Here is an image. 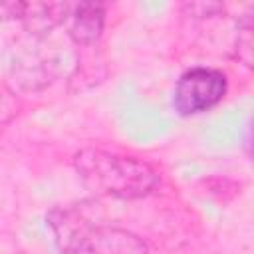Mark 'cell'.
<instances>
[{
  "label": "cell",
  "mask_w": 254,
  "mask_h": 254,
  "mask_svg": "<svg viewBox=\"0 0 254 254\" xmlns=\"http://www.w3.org/2000/svg\"><path fill=\"white\" fill-rule=\"evenodd\" d=\"M73 167L91 190L117 198H141L159 185V175L147 161L115 151L81 149Z\"/></svg>",
  "instance_id": "cell-1"
},
{
  "label": "cell",
  "mask_w": 254,
  "mask_h": 254,
  "mask_svg": "<svg viewBox=\"0 0 254 254\" xmlns=\"http://www.w3.org/2000/svg\"><path fill=\"white\" fill-rule=\"evenodd\" d=\"M56 240L69 254H147L145 244L117 228L99 226L75 208H56L48 216Z\"/></svg>",
  "instance_id": "cell-2"
},
{
  "label": "cell",
  "mask_w": 254,
  "mask_h": 254,
  "mask_svg": "<svg viewBox=\"0 0 254 254\" xmlns=\"http://www.w3.org/2000/svg\"><path fill=\"white\" fill-rule=\"evenodd\" d=\"M226 93V75L210 67H194L181 75L175 87V109L181 115H194L214 107Z\"/></svg>",
  "instance_id": "cell-3"
},
{
  "label": "cell",
  "mask_w": 254,
  "mask_h": 254,
  "mask_svg": "<svg viewBox=\"0 0 254 254\" xmlns=\"http://www.w3.org/2000/svg\"><path fill=\"white\" fill-rule=\"evenodd\" d=\"M103 20H105V10L103 4L95 2H83L75 8L69 36L75 44L79 46H91L95 40L101 36L103 30Z\"/></svg>",
  "instance_id": "cell-4"
},
{
  "label": "cell",
  "mask_w": 254,
  "mask_h": 254,
  "mask_svg": "<svg viewBox=\"0 0 254 254\" xmlns=\"http://www.w3.org/2000/svg\"><path fill=\"white\" fill-rule=\"evenodd\" d=\"M67 10H69L67 4H40V2L18 4L16 18H20L30 32L44 34L54 26H58L65 18Z\"/></svg>",
  "instance_id": "cell-5"
},
{
  "label": "cell",
  "mask_w": 254,
  "mask_h": 254,
  "mask_svg": "<svg viewBox=\"0 0 254 254\" xmlns=\"http://www.w3.org/2000/svg\"><path fill=\"white\" fill-rule=\"evenodd\" d=\"M236 58H238L242 64L252 65V24H250L248 14H246V18L240 22V26H238Z\"/></svg>",
  "instance_id": "cell-6"
},
{
  "label": "cell",
  "mask_w": 254,
  "mask_h": 254,
  "mask_svg": "<svg viewBox=\"0 0 254 254\" xmlns=\"http://www.w3.org/2000/svg\"><path fill=\"white\" fill-rule=\"evenodd\" d=\"M190 16H196V18H204V16H214L218 12H224V6L222 4H214V2H190V4H185L183 6Z\"/></svg>",
  "instance_id": "cell-7"
}]
</instances>
